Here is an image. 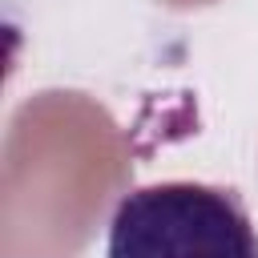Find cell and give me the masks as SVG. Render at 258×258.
Returning <instances> with one entry per match:
<instances>
[{"mask_svg":"<svg viewBox=\"0 0 258 258\" xmlns=\"http://www.w3.org/2000/svg\"><path fill=\"white\" fill-rule=\"evenodd\" d=\"M105 258H258V234L238 194L206 181H157L117 202Z\"/></svg>","mask_w":258,"mask_h":258,"instance_id":"1","label":"cell"}]
</instances>
